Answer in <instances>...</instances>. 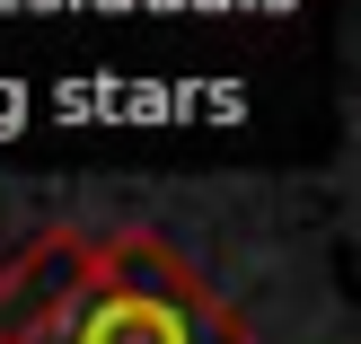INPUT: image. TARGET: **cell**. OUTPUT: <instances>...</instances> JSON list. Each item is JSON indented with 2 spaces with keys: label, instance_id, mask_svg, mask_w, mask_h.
I'll return each instance as SVG.
<instances>
[{
  "label": "cell",
  "instance_id": "1",
  "mask_svg": "<svg viewBox=\"0 0 361 344\" xmlns=\"http://www.w3.org/2000/svg\"><path fill=\"white\" fill-rule=\"evenodd\" d=\"M62 344H247L229 300L150 230L88 239V292Z\"/></svg>",
  "mask_w": 361,
  "mask_h": 344
},
{
  "label": "cell",
  "instance_id": "2",
  "mask_svg": "<svg viewBox=\"0 0 361 344\" xmlns=\"http://www.w3.org/2000/svg\"><path fill=\"white\" fill-rule=\"evenodd\" d=\"M80 292H88V239L44 230L27 256L0 265V344H62Z\"/></svg>",
  "mask_w": 361,
  "mask_h": 344
}]
</instances>
